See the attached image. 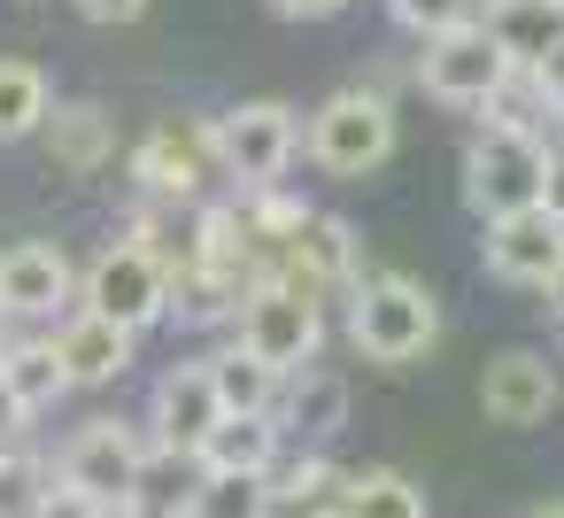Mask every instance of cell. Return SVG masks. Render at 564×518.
I'll list each match as a JSON object with an SVG mask.
<instances>
[{"instance_id":"6da1fadb","label":"cell","mask_w":564,"mask_h":518,"mask_svg":"<svg viewBox=\"0 0 564 518\" xmlns=\"http://www.w3.org/2000/svg\"><path fill=\"white\" fill-rule=\"evenodd\" d=\"M348 341H356V356H371L387 371L433 356V341H441L433 287L410 279V271H364V287L348 294Z\"/></svg>"},{"instance_id":"7a4b0ae2","label":"cell","mask_w":564,"mask_h":518,"mask_svg":"<svg viewBox=\"0 0 564 518\" xmlns=\"http://www.w3.org/2000/svg\"><path fill=\"white\" fill-rule=\"evenodd\" d=\"M549 148H556L549 132H525V125H502V117H487L471 132V148H464V202L479 209V225L549 202Z\"/></svg>"},{"instance_id":"3957f363","label":"cell","mask_w":564,"mask_h":518,"mask_svg":"<svg viewBox=\"0 0 564 518\" xmlns=\"http://www.w3.org/2000/svg\"><path fill=\"white\" fill-rule=\"evenodd\" d=\"M302 155H310L325 179H371V171L394 155V109H387V94H371V86L333 94V101L302 125Z\"/></svg>"},{"instance_id":"277c9868","label":"cell","mask_w":564,"mask_h":518,"mask_svg":"<svg viewBox=\"0 0 564 518\" xmlns=\"http://www.w3.org/2000/svg\"><path fill=\"white\" fill-rule=\"evenodd\" d=\"M132 179H140L148 202H163V209H194V202L225 179L217 125H202V117H163V125H148V140L132 148Z\"/></svg>"},{"instance_id":"5b68a950","label":"cell","mask_w":564,"mask_h":518,"mask_svg":"<svg viewBox=\"0 0 564 518\" xmlns=\"http://www.w3.org/2000/svg\"><path fill=\"white\" fill-rule=\"evenodd\" d=\"M240 348H256L279 379H294V371H310L317 364V348H325V294H310V287H294V279H271V287H256L248 302H240Z\"/></svg>"},{"instance_id":"8992f818","label":"cell","mask_w":564,"mask_h":518,"mask_svg":"<svg viewBox=\"0 0 564 518\" xmlns=\"http://www.w3.org/2000/svg\"><path fill=\"white\" fill-rule=\"evenodd\" d=\"M148 464H155V441H148L132 418H94V425H78V433L63 441L55 479L78 487V495H94V503H109V510H124V503L140 495Z\"/></svg>"},{"instance_id":"52a82bcc","label":"cell","mask_w":564,"mask_h":518,"mask_svg":"<svg viewBox=\"0 0 564 518\" xmlns=\"http://www.w3.org/2000/svg\"><path fill=\"white\" fill-rule=\"evenodd\" d=\"M510 78H518V63L502 55V40L487 24H464V32H441L417 47V86L441 109H495Z\"/></svg>"},{"instance_id":"ba28073f","label":"cell","mask_w":564,"mask_h":518,"mask_svg":"<svg viewBox=\"0 0 564 518\" xmlns=\"http://www.w3.org/2000/svg\"><path fill=\"white\" fill-rule=\"evenodd\" d=\"M209 125H217L225 179H232L240 194H271V186L286 179V163L302 155V117H294L286 101H240V109H225V117H209Z\"/></svg>"},{"instance_id":"9c48e42d","label":"cell","mask_w":564,"mask_h":518,"mask_svg":"<svg viewBox=\"0 0 564 518\" xmlns=\"http://www.w3.org/2000/svg\"><path fill=\"white\" fill-rule=\"evenodd\" d=\"M78 310H94V317H109L124 333H148L155 317H171V271L140 240H109L78 279Z\"/></svg>"},{"instance_id":"30bf717a","label":"cell","mask_w":564,"mask_h":518,"mask_svg":"<svg viewBox=\"0 0 564 518\" xmlns=\"http://www.w3.org/2000/svg\"><path fill=\"white\" fill-rule=\"evenodd\" d=\"M487 271L502 287H525V294H556L564 287V217L541 202V209H518V217H495L487 240H479Z\"/></svg>"},{"instance_id":"8fae6325","label":"cell","mask_w":564,"mask_h":518,"mask_svg":"<svg viewBox=\"0 0 564 518\" xmlns=\"http://www.w3.org/2000/svg\"><path fill=\"white\" fill-rule=\"evenodd\" d=\"M225 425V402H217V379H209V356L202 364H171L155 379V402H148V441L163 456H202V441Z\"/></svg>"},{"instance_id":"7c38bea8","label":"cell","mask_w":564,"mask_h":518,"mask_svg":"<svg viewBox=\"0 0 564 518\" xmlns=\"http://www.w3.org/2000/svg\"><path fill=\"white\" fill-rule=\"evenodd\" d=\"M70 294H78V271L55 240L0 248V317H63Z\"/></svg>"},{"instance_id":"4fadbf2b","label":"cell","mask_w":564,"mask_h":518,"mask_svg":"<svg viewBox=\"0 0 564 518\" xmlns=\"http://www.w3.org/2000/svg\"><path fill=\"white\" fill-rule=\"evenodd\" d=\"M279 279H294V287H310V294H356V287H364V240H356L333 209H310L302 233H294V248H286V271H279Z\"/></svg>"},{"instance_id":"5bb4252c","label":"cell","mask_w":564,"mask_h":518,"mask_svg":"<svg viewBox=\"0 0 564 518\" xmlns=\"http://www.w3.org/2000/svg\"><path fill=\"white\" fill-rule=\"evenodd\" d=\"M556 364L541 356V348H502L487 371H479V410H487V425H541L549 410H556Z\"/></svg>"},{"instance_id":"9a60e30c","label":"cell","mask_w":564,"mask_h":518,"mask_svg":"<svg viewBox=\"0 0 564 518\" xmlns=\"http://www.w3.org/2000/svg\"><path fill=\"white\" fill-rule=\"evenodd\" d=\"M279 433H286V449H310V456H325V441L348 425V379L333 371V364H310V371H294L286 387H279Z\"/></svg>"},{"instance_id":"2e32d148","label":"cell","mask_w":564,"mask_h":518,"mask_svg":"<svg viewBox=\"0 0 564 518\" xmlns=\"http://www.w3.org/2000/svg\"><path fill=\"white\" fill-rule=\"evenodd\" d=\"M47 341H55L70 387H109V379L132 371V341H140V333H124V325H109V317H94V310H70Z\"/></svg>"},{"instance_id":"e0dca14e","label":"cell","mask_w":564,"mask_h":518,"mask_svg":"<svg viewBox=\"0 0 564 518\" xmlns=\"http://www.w3.org/2000/svg\"><path fill=\"white\" fill-rule=\"evenodd\" d=\"M479 24L502 40V55L518 71H541L556 47H564V0H487Z\"/></svg>"},{"instance_id":"ac0fdd59","label":"cell","mask_w":564,"mask_h":518,"mask_svg":"<svg viewBox=\"0 0 564 518\" xmlns=\"http://www.w3.org/2000/svg\"><path fill=\"white\" fill-rule=\"evenodd\" d=\"M47 155H55V171H70V179L109 171V163H117V117L94 109V101H63V109L47 117Z\"/></svg>"},{"instance_id":"d6986e66","label":"cell","mask_w":564,"mask_h":518,"mask_svg":"<svg viewBox=\"0 0 564 518\" xmlns=\"http://www.w3.org/2000/svg\"><path fill=\"white\" fill-rule=\"evenodd\" d=\"M209 379H217L225 418H271V410H279V387H286V379H279L256 348H240V341L209 356Z\"/></svg>"},{"instance_id":"ffe728a7","label":"cell","mask_w":564,"mask_h":518,"mask_svg":"<svg viewBox=\"0 0 564 518\" xmlns=\"http://www.w3.org/2000/svg\"><path fill=\"white\" fill-rule=\"evenodd\" d=\"M286 456V433H279V418H225L209 441H202V472H271Z\"/></svg>"},{"instance_id":"44dd1931","label":"cell","mask_w":564,"mask_h":518,"mask_svg":"<svg viewBox=\"0 0 564 518\" xmlns=\"http://www.w3.org/2000/svg\"><path fill=\"white\" fill-rule=\"evenodd\" d=\"M0 379L17 387V402L40 418V410H55L63 395H70V371H63V356H55V341L40 333V341H9V356H0Z\"/></svg>"},{"instance_id":"7402d4cb","label":"cell","mask_w":564,"mask_h":518,"mask_svg":"<svg viewBox=\"0 0 564 518\" xmlns=\"http://www.w3.org/2000/svg\"><path fill=\"white\" fill-rule=\"evenodd\" d=\"M340 518H425V487L394 464H371V472H348V495H340Z\"/></svg>"},{"instance_id":"603a6c76","label":"cell","mask_w":564,"mask_h":518,"mask_svg":"<svg viewBox=\"0 0 564 518\" xmlns=\"http://www.w3.org/2000/svg\"><path fill=\"white\" fill-rule=\"evenodd\" d=\"M47 117H55L47 71L40 63H0V140H32V132H47Z\"/></svg>"},{"instance_id":"cb8c5ba5","label":"cell","mask_w":564,"mask_h":518,"mask_svg":"<svg viewBox=\"0 0 564 518\" xmlns=\"http://www.w3.org/2000/svg\"><path fill=\"white\" fill-rule=\"evenodd\" d=\"M271 472H209L194 495V518H271Z\"/></svg>"},{"instance_id":"d4e9b609","label":"cell","mask_w":564,"mask_h":518,"mask_svg":"<svg viewBox=\"0 0 564 518\" xmlns=\"http://www.w3.org/2000/svg\"><path fill=\"white\" fill-rule=\"evenodd\" d=\"M55 495V472L32 456V449H9L0 456V518H40Z\"/></svg>"},{"instance_id":"484cf974","label":"cell","mask_w":564,"mask_h":518,"mask_svg":"<svg viewBox=\"0 0 564 518\" xmlns=\"http://www.w3.org/2000/svg\"><path fill=\"white\" fill-rule=\"evenodd\" d=\"M387 9H394V24H402V32H417V47H425V40H441V32L479 24L487 0H387Z\"/></svg>"},{"instance_id":"4316f807","label":"cell","mask_w":564,"mask_h":518,"mask_svg":"<svg viewBox=\"0 0 564 518\" xmlns=\"http://www.w3.org/2000/svg\"><path fill=\"white\" fill-rule=\"evenodd\" d=\"M24 433H32V410L17 402V387H9V379H0V456L24 449Z\"/></svg>"},{"instance_id":"83f0119b","label":"cell","mask_w":564,"mask_h":518,"mask_svg":"<svg viewBox=\"0 0 564 518\" xmlns=\"http://www.w3.org/2000/svg\"><path fill=\"white\" fill-rule=\"evenodd\" d=\"M78 17H86V24H140L148 0H78Z\"/></svg>"},{"instance_id":"f1b7e54d","label":"cell","mask_w":564,"mask_h":518,"mask_svg":"<svg viewBox=\"0 0 564 518\" xmlns=\"http://www.w3.org/2000/svg\"><path fill=\"white\" fill-rule=\"evenodd\" d=\"M340 9H348V0H271V17H286V24H325Z\"/></svg>"},{"instance_id":"f546056e","label":"cell","mask_w":564,"mask_h":518,"mask_svg":"<svg viewBox=\"0 0 564 518\" xmlns=\"http://www.w3.org/2000/svg\"><path fill=\"white\" fill-rule=\"evenodd\" d=\"M533 78H541V94H549V109H556V125H564V47H556V55H549Z\"/></svg>"},{"instance_id":"4dcf8cb0","label":"cell","mask_w":564,"mask_h":518,"mask_svg":"<svg viewBox=\"0 0 564 518\" xmlns=\"http://www.w3.org/2000/svg\"><path fill=\"white\" fill-rule=\"evenodd\" d=\"M549 209H556V217H564V140H556V148H549Z\"/></svg>"},{"instance_id":"1f68e13d","label":"cell","mask_w":564,"mask_h":518,"mask_svg":"<svg viewBox=\"0 0 564 518\" xmlns=\"http://www.w3.org/2000/svg\"><path fill=\"white\" fill-rule=\"evenodd\" d=\"M549 348H556V356H564V287H556V294H549Z\"/></svg>"},{"instance_id":"d6a6232c","label":"cell","mask_w":564,"mask_h":518,"mask_svg":"<svg viewBox=\"0 0 564 518\" xmlns=\"http://www.w3.org/2000/svg\"><path fill=\"white\" fill-rule=\"evenodd\" d=\"M525 518H564V503H541V510H525Z\"/></svg>"},{"instance_id":"836d02e7","label":"cell","mask_w":564,"mask_h":518,"mask_svg":"<svg viewBox=\"0 0 564 518\" xmlns=\"http://www.w3.org/2000/svg\"><path fill=\"white\" fill-rule=\"evenodd\" d=\"M9 341H17V333H9V325H0V356H9Z\"/></svg>"}]
</instances>
